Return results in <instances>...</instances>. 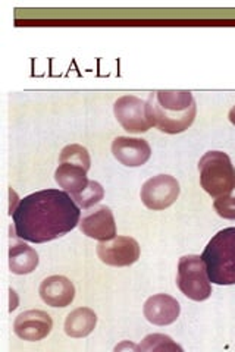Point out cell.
Returning a JSON list of instances; mask_svg holds the SVG:
<instances>
[{"label":"cell","mask_w":235,"mask_h":352,"mask_svg":"<svg viewBox=\"0 0 235 352\" xmlns=\"http://www.w3.org/2000/svg\"><path fill=\"white\" fill-rule=\"evenodd\" d=\"M12 216L18 238L43 244L71 232L81 212L70 194L43 190L22 198Z\"/></svg>","instance_id":"1"},{"label":"cell","mask_w":235,"mask_h":352,"mask_svg":"<svg viewBox=\"0 0 235 352\" xmlns=\"http://www.w3.org/2000/svg\"><path fill=\"white\" fill-rule=\"evenodd\" d=\"M154 126L165 134H181L193 125L197 106L193 94L184 90H159L147 100Z\"/></svg>","instance_id":"2"},{"label":"cell","mask_w":235,"mask_h":352,"mask_svg":"<svg viewBox=\"0 0 235 352\" xmlns=\"http://www.w3.org/2000/svg\"><path fill=\"white\" fill-rule=\"evenodd\" d=\"M207 276L215 285H235V228L222 229L203 251Z\"/></svg>","instance_id":"3"},{"label":"cell","mask_w":235,"mask_h":352,"mask_svg":"<svg viewBox=\"0 0 235 352\" xmlns=\"http://www.w3.org/2000/svg\"><path fill=\"white\" fill-rule=\"evenodd\" d=\"M200 184L210 197L219 198L235 190V168L227 153L207 151L198 162Z\"/></svg>","instance_id":"4"},{"label":"cell","mask_w":235,"mask_h":352,"mask_svg":"<svg viewBox=\"0 0 235 352\" xmlns=\"http://www.w3.org/2000/svg\"><path fill=\"white\" fill-rule=\"evenodd\" d=\"M178 288L193 301H205L212 294L206 264L198 256H184L178 263Z\"/></svg>","instance_id":"5"},{"label":"cell","mask_w":235,"mask_h":352,"mask_svg":"<svg viewBox=\"0 0 235 352\" xmlns=\"http://www.w3.org/2000/svg\"><path fill=\"white\" fill-rule=\"evenodd\" d=\"M114 112L122 128L132 134H141L154 125L147 102L136 96L119 97L115 102Z\"/></svg>","instance_id":"6"},{"label":"cell","mask_w":235,"mask_h":352,"mask_svg":"<svg viewBox=\"0 0 235 352\" xmlns=\"http://www.w3.org/2000/svg\"><path fill=\"white\" fill-rule=\"evenodd\" d=\"M180 195V182L171 175H158L145 181L141 188V201L150 210H165Z\"/></svg>","instance_id":"7"},{"label":"cell","mask_w":235,"mask_h":352,"mask_svg":"<svg viewBox=\"0 0 235 352\" xmlns=\"http://www.w3.org/2000/svg\"><path fill=\"white\" fill-rule=\"evenodd\" d=\"M97 256L108 266L127 267L140 258V245L134 238L115 236L99 242Z\"/></svg>","instance_id":"8"},{"label":"cell","mask_w":235,"mask_h":352,"mask_svg":"<svg viewBox=\"0 0 235 352\" xmlns=\"http://www.w3.org/2000/svg\"><path fill=\"white\" fill-rule=\"evenodd\" d=\"M53 327L52 317L41 310H28L15 318L14 330L18 338L24 340H41L46 338Z\"/></svg>","instance_id":"9"},{"label":"cell","mask_w":235,"mask_h":352,"mask_svg":"<svg viewBox=\"0 0 235 352\" xmlns=\"http://www.w3.org/2000/svg\"><path fill=\"white\" fill-rule=\"evenodd\" d=\"M112 153L125 166L139 168L147 163L152 156V148L145 140L118 137L112 142Z\"/></svg>","instance_id":"10"},{"label":"cell","mask_w":235,"mask_h":352,"mask_svg":"<svg viewBox=\"0 0 235 352\" xmlns=\"http://www.w3.org/2000/svg\"><path fill=\"white\" fill-rule=\"evenodd\" d=\"M80 229L84 235L97 241H109L116 236V223L109 207L100 206L83 217Z\"/></svg>","instance_id":"11"},{"label":"cell","mask_w":235,"mask_h":352,"mask_svg":"<svg viewBox=\"0 0 235 352\" xmlns=\"http://www.w3.org/2000/svg\"><path fill=\"white\" fill-rule=\"evenodd\" d=\"M180 302L171 295L158 294L144 302V317L156 326L172 324L180 317Z\"/></svg>","instance_id":"12"},{"label":"cell","mask_w":235,"mask_h":352,"mask_svg":"<svg viewBox=\"0 0 235 352\" xmlns=\"http://www.w3.org/2000/svg\"><path fill=\"white\" fill-rule=\"evenodd\" d=\"M41 300L50 307H68L75 298V286L65 276H49L40 285Z\"/></svg>","instance_id":"13"},{"label":"cell","mask_w":235,"mask_h":352,"mask_svg":"<svg viewBox=\"0 0 235 352\" xmlns=\"http://www.w3.org/2000/svg\"><path fill=\"white\" fill-rule=\"evenodd\" d=\"M87 172L88 170L81 166H75L71 163H61L54 172V179L61 188L74 195L87 188L88 182H90L87 178Z\"/></svg>","instance_id":"14"},{"label":"cell","mask_w":235,"mask_h":352,"mask_svg":"<svg viewBox=\"0 0 235 352\" xmlns=\"http://www.w3.org/2000/svg\"><path fill=\"white\" fill-rule=\"evenodd\" d=\"M97 324V316L92 308L80 307L71 311L65 320V333L71 338H85Z\"/></svg>","instance_id":"15"},{"label":"cell","mask_w":235,"mask_h":352,"mask_svg":"<svg viewBox=\"0 0 235 352\" xmlns=\"http://www.w3.org/2000/svg\"><path fill=\"white\" fill-rule=\"evenodd\" d=\"M39 266V254L36 250L25 244L12 245L9 248V269L15 274H28Z\"/></svg>","instance_id":"16"},{"label":"cell","mask_w":235,"mask_h":352,"mask_svg":"<svg viewBox=\"0 0 235 352\" xmlns=\"http://www.w3.org/2000/svg\"><path fill=\"white\" fill-rule=\"evenodd\" d=\"M61 163H71L75 166H81L85 170L90 169L92 159L87 148L80 144H70L61 151Z\"/></svg>","instance_id":"17"},{"label":"cell","mask_w":235,"mask_h":352,"mask_svg":"<svg viewBox=\"0 0 235 352\" xmlns=\"http://www.w3.org/2000/svg\"><path fill=\"white\" fill-rule=\"evenodd\" d=\"M103 195H105L103 186L96 181H90L84 191L72 195V200L78 204V207L88 208V207H92V206L97 204L100 200H102Z\"/></svg>","instance_id":"18"},{"label":"cell","mask_w":235,"mask_h":352,"mask_svg":"<svg viewBox=\"0 0 235 352\" xmlns=\"http://www.w3.org/2000/svg\"><path fill=\"white\" fill-rule=\"evenodd\" d=\"M140 351H183L180 345H176L174 340L166 335H149L145 336L143 342L137 346Z\"/></svg>","instance_id":"19"},{"label":"cell","mask_w":235,"mask_h":352,"mask_svg":"<svg viewBox=\"0 0 235 352\" xmlns=\"http://www.w3.org/2000/svg\"><path fill=\"white\" fill-rule=\"evenodd\" d=\"M214 207L221 217L235 220V190L228 195L216 198Z\"/></svg>","instance_id":"20"},{"label":"cell","mask_w":235,"mask_h":352,"mask_svg":"<svg viewBox=\"0 0 235 352\" xmlns=\"http://www.w3.org/2000/svg\"><path fill=\"white\" fill-rule=\"evenodd\" d=\"M228 118H229V122H231L232 125H235V106L229 110V116H228Z\"/></svg>","instance_id":"21"}]
</instances>
